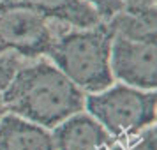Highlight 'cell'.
I'll return each mask as SVG.
<instances>
[{"mask_svg":"<svg viewBox=\"0 0 157 150\" xmlns=\"http://www.w3.org/2000/svg\"><path fill=\"white\" fill-rule=\"evenodd\" d=\"M62 29L30 9L0 4V53L23 58L48 55Z\"/></svg>","mask_w":157,"mask_h":150,"instance_id":"cell-4","label":"cell"},{"mask_svg":"<svg viewBox=\"0 0 157 150\" xmlns=\"http://www.w3.org/2000/svg\"><path fill=\"white\" fill-rule=\"evenodd\" d=\"M0 4L30 9L46 20H57L78 29H88L101 21L95 9L85 0H0Z\"/></svg>","mask_w":157,"mask_h":150,"instance_id":"cell-7","label":"cell"},{"mask_svg":"<svg viewBox=\"0 0 157 150\" xmlns=\"http://www.w3.org/2000/svg\"><path fill=\"white\" fill-rule=\"evenodd\" d=\"M85 2H88L95 9L99 18H104V20H109L115 13H118L124 7L122 0H85Z\"/></svg>","mask_w":157,"mask_h":150,"instance_id":"cell-11","label":"cell"},{"mask_svg":"<svg viewBox=\"0 0 157 150\" xmlns=\"http://www.w3.org/2000/svg\"><path fill=\"white\" fill-rule=\"evenodd\" d=\"M55 150H108L113 136L94 118L92 115L74 113L55 125Z\"/></svg>","mask_w":157,"mask_h":150,"instance_id":"cell-6","label":"cell"},{"mask_svg":"<svg viewBox=\"0 0 157 150\" xmlns=\"http://www.w3.org/2000/svg\"><path fill=\"white\" fill-rule=\"evenodd\" d=\"M0 150H55V145L44 127L13 113L0 118Z\"/></svg>","mask_w":157,"mask_h":150,"instance_id":"cell-8","label":"cell"},{"mask_svg":"<svg viewBox=\"0 0 157 150\" xmlns=\"http://www.w3.org/2000/svg\"><path fill=\"white\" fill-rule=\"evenodd\" d=\"M21 67L20 58L14 55L7 53H0V90H4L9 85V81L13 79L14 72Z\"/></svg>","mask_w":157,"mask_h":150,"instance_id":"cell-10","label":"cell"},{"mask_svg":"<svg viewBox=\"0 0 157 150\" xmlns=\"http://www.w3.org/2000/svg\"><path fill=\"white\" fill-rule=\"evenodd\" d=\"M108 27L115 36L125 37L131 41L155 43V6H124L118 13H115L109 18Z\"/></svg>","mask_w":157,"mask_h":150,"instance_id":"cell-9","label":"cell"},{"mask_svg":"<svg viewBox=\"0 0 157 150\" xmlns=\"http://www.w3.org/2000/svg\"><path fill=\"white\" fill-rule=\"evenodd\" d=\"M154 92L129 85L111 87L86 97V110L113 138H125L155 122Z\"/></svg>","mask_w":157,"mask_h":150,"instance_id":"cell-3","label":"cell"},{"mask_svg":"<svg viewBox=\"0 0 157 150\" xmlns=\"http://www.w3.org/2000/svg\"><path fill=\"white\" fill-rule=\"evenodd\" d=\"M4 111H6V108H4V102H2V95H0V118H2Z\"/></svg>","mask_w":157,"mask_h":150,"instance_id":"cell-14","label":"cell"},{"mask_svg":"<svg viewBox=\"0 0 157 150\" xmlns=\"http://www.w3.org/2000/svg\"><path fill=\"white\" fill-rule=\"evenodd\" d=\"M113 36L108 23L101 21L88 29L62 30L48 55L78 88L101 92L113 83L109 67Z\"/></svg>","mask_w":157,"mask_h":150,"instance_id":"cell-2","label":"cell"},{"mask_svg":"<svg viewBox=\"0 0 157 150\" xmlns=\"http://www.w3.org/2000/svg\"><path fill=\"white\" fill-rule=\"evenodd\" d=\"M109 67L111 74L125 85L141 90L155 88V43H141L113 36Z\"/></svg>","mask_w":157,"mask_h":150,"instance_id":"cell-5","label":"cell"},{"mask_svg":"<svg viewBox=\"0 0 157 150\" xmlns=\"http://www.w3.org/2000/svg\"><path fill=\"white\" fill-rule=\"evenodd\" d=\"M124 6H132V7H148L155 6V0H122Z\"/></svg>","mask_w":157,"mask_h":150,"instance_id":"cell-12","label":"cell"},{"mask_svg":"<svg viewBox=\"0 0 157 150\" xmlns=\"http://www.w3.org/2000/svg\"><path fill=\"white\" fill-rule=\"evenodd\" d=\"M4 108L43 127H55L85 104L81 88L58 67L39 62L20 67L2 95Z\"/></svg>","mask_w":157,"mask_h":150,"instance_id":"cell-1","label":"cell"},{"mask_svg":"<svg viewBox=\"0 0 157 150\" xmlns=\"http://www.w3.org/2000/svg\"><path fill=\"white\" fill-rule=\"evenodd\" d=\"M108 150H131V148L124 143V140H120V141H117V143L113 141V143H111V147H109Z\"/></svg>","mask_w":157,"mask_h":150,"instance_id":"cell-13","label":"cell"}]
</instances>
